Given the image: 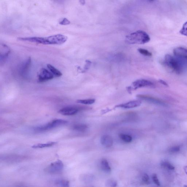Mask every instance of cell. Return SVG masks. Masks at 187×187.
<instances>
[{
    "instance_id": "26",
    "label": "cell",
    "mask_w": 187,
    "mask_h": 187,
    "mask_svg": "<svg viewBox=\"0 0 187 187\" xmlns=\"http://www.w3.org/2000/svg\"><path fill=\"white\" fill-rule=\"evenodd\" d=\"M161 166L167 168L168 169L170 170H173L175 169V167L173 165L168 162H163L162 163Z\"/></svg>"
},
{
    "instance_id": "11",
    "label": "cell",
    "mask_w": 187,
    "mask_h": 187,
    "mask_svg": "<svg viewBox=\"0 0 187 187\" xmlns=\"http://www.w3.org/2000/svg\"><path fill=\"white\" fill-rule=\"evenodd\" d=\"M138 98L141 100L145 101H146L151 103L155 104L160 105H161L165 106V104L160 100L153 97L147 96V95H138L137 96Z\"/></svg>"
},
{
    "instance_id": "14",
    "label": "cell",
    "mask_w": 187,
    "mask_h": 187,
    "mask_svg": "<svg viewBox=\"0 0 187 187\" xmlns=\"http://www.w3.org/2000/svg\"><path fill=\"white\" fill-rule=\"evenodd\" d=\"M101 166L103 170L106 173H110L111 172V168L106 159L105 158L102 159L101 161Z\"/></svg>"
},
{
    "instance_id": "3",
    "label": "cell",
    "mask_w": 187,
    "mask_h": 187,
    "mask_svg": "<svg viewBox=\"0 0 187 187\" xmlns=\"http://www.w3.org/2000/svg\"><path fill=\"white\" fill-rule=\"evenodd\" d=\"M164 63L166 66L177 74H181L182 68L180 64L174 57L169 54L166 55L164 59Z\"/></svg>"
},
{
    "instance_id": "19",
    "label": "cell",
    "mask_w": 187,
    "mask_h": 187,
    "mask_svg": "<svg viewBox=\"0 0 187 187\" xmlns=\"http://www.w3.org/2000/svg\"><path fill=\"white\" fill-rule=\"evenodd\" d=\"M74 130L78 131L79 132L85 131L88 128V127L86 125L84 124H78L74 125L73 127Z\"/></svg>"
},
{
    "instance_id": "1",
    "label": "cell",
    "mask_w": 187,
    "mask_h": 187,
    "mask_svg": "<svg viewBox=\"0 0 187 187\" xmlns=\"http://www.w3.org/2000/svg\"><path fill=\"white\" fill-rule=\"evenodd\" d=\"M18 40L43 45H61L66 42L68 37L61 34L46 37H29L18 38Z\"/></svg>"
},
{
    "instance_id": "31",
    "label": "cell",
    "mask_w": 187,
    "mask_h": 187,
    "mask_svg": "<svg viewBox=\"0 0 187 187\" xmlns=\"http://www.w3.org/2000/svg\"><path fill=\"white\" fill-rule=\"evenodd\" d=\"M80 3L82 5H84L85 4V0H79Z\"/></svg>"
},
{
    "instance_id": "8",
    "label": "cell",
    "mask_w": 187,
    "mask_h": 187,
    "mask_svg": "<svg viewBox=\"0 0 187 187\" xmlns=\"http://www.w3.org/2000/svg\"><path fill=\"white\" fill-rule=\"evenodd\" d=\"M141 101H133L126 103L119 104L116 106L115 108H121L123 109H131L139 107L141 105Z\"/></svg>"
},
{
    "instance_id": "18",
    "label": "cell",
    "mask_w": 187,
    "mask_h": 187,
    "mask_svg": "<svg viewBox=\"0 0 187 187\" xmlns=\"http://www.w3.org/2000/svg\"><path fill=\"white\" fill-rule=\"evenodd\" d=\"M31 58L30 57L29 58L27 61H26L25 63L22 65L21 70V73L22 74H23L25 73L28 70L30 65H31Z\"/></svg>"
},
{
    "instance_id": "6",
    "label": "cell",
    "mask_w": 187,
    "mask_h": 187,
    "mask_svg": "<svg viewBox=\"0 0 187 187\" xmlns=\"http://www.w3.org/2000/svg\"><path fill=\"white\" fill-rule=\"evenodd\" d=\"M64 164L61 161L58 160L52 163L46 168V172L50 173H55L60 172L63 169Z\"/></svg>"
},
{
    "instance_id": "16",
    "label": "cell",
    "mask_w": 187,
    "mask_h": 187,
    "mask_svg": "<svg viewBox=\"0 0 187 187\" xmlns=\"http://www.w3.org/2000/svg\"><path fill=\"white\" fill-rule=\"evenodd\" d=\"M57 144L56 142H50L49 143L44 144H38L37 145H33L32 146V148H44L49 147L55 145Z\"/></svg>"
},
{
    "instance_id": "24",
    "label": "cell",
    "mask_w": 187,
    "mask_h": 187,
    "mask_svg": "<svg viewBox=\"0 0 187 187\" xmlns=\"http://www.w3.org/2000/svg\"><path fill=\"white\" fill-rule=\"evenodd\" d=\"M179 33L181 35L187 37V21L183 25Z\"/></svg>"
},
{
    "instance_id": "10",
    "label": "cell",
    "mask_w": 187,
    "mask_h": 187,
    "mask_svg": "<svg viewBox=\"0 0 187 187\" xmlns=\"http://www.w3.org/2000/svg\"><path fill=\"white\" fill-rule=\"evenodd\" d=\"M10 50L6 45L3 44L1 47V63L4 62L10 54Z\"/></svg>"
},
{
    "instance_id": "25",
    "label": "cell",
    "mask_w": 187,
    "mask_h": 187,
    "mask_svg": "<svg viewBox=\"0 0 187 187\" xmlns=\"http://www.w3.org/2000/svg\"><path fill=\"white\" fill-rule=\"evenodd\" d=\"M142 180L144 183H145V184L148 185L150 184L149 177L147 174H144L142 175Z\"/></svg>"
},
{
    "instance_id": "22",
    "label": "cell",
    "mask_w": 187,
    "mask_h": 187,
    "mask_svg": "<svg viewBox=\"0 0 187 187\" xmlns=\"http://www.w3.org/2000/svg\"><path fill=\"white\" fill-rule=\"evenodd\" d=\"M117 185L116 181L112 179H108L105 183L106 186L107 187H115L117 186Z\"/></svg>"
},
{
    "instance_id": "20",
    "label": "cell",
    "mask_w": 187,
    "mask_h": 187,
    "mask_svg": "<svg viewBox=\"0 0 187 187\" xmlns=\"http://www.w3.org/2000/svg\"><path fill=\"white\" fill-rule=\"evenodd\" d=\"M95 100L93 99H86V100H79L76 101L78 103L84 105H91L95 102Z\"/></svg>"
},
{
    "instance_id": "2",
    "label": "cell",
    "mask_w": 187,
    "mask_h": 187,
    "mask_svg": "<svg viewBox=\"0 0 187 187\" xmlns=\"http://www.w3.org/2000/svg\"><path fill=\"white\" fill-rule=\"evenodd\" d=\"M150 40L149 35L145 32L138 31L130 34L126 37L125 42L130 44H144Z\"/></svg>"
},
{
    "instance_id": "5",
    "label": "cell",
    "mask_w": 187,
    "mask_h": 187,
    "mask_svg": "<svg viewBox=\"0 0 187 187\" xmlns=\"http://www.w3.org/2000/svg\"><path fill=\"white\" fill-rule=\"evenodd\" d=\"M132 89L136 90L142 87L154 88L156 85L152 82L145 79H139L136 80L132 83Z\"/></svg>"
},
{
    "instance_id": "28",
    "label": "cell",
    "mask_w": 187,
    "mask_h": 187,
    "mask_svg": "<svg viewBox=\"0 0 187 187\" xmlns=\"http://www.w3.org/2000/svg\"><path fill=\"white\" fill-rule=\"evenodd\" d=\"M152 179L153 182L157 185V186H160V181H159L158 177H157V175L156 174H153L152 175Z\"/></svg>"
},
{
    "instance_id": "33",
    "label": "cell",
    "mask_w": 187,
    "mask_h": 187,
    "mask_svg": "<svg viewBox=\"0 0 187 187\" xmlns=\"http://www.w3.org/2000/svg\"><path fill=\"white\" fill-rule=\"evenodd\" d=\"M149 1L150 2H153L155 1V0H149Z\"/></svg>"
},
{
    "instance_id": "27",
    "label": "cell",
    "mask_w": 187,
    "mask_h": 187,
    "mask_svg": "<svg viewBox=\"0 0 187 187\" xmlns=\"http://www.w3.org/2000/svg\"><path fill=\"white\" fill-rule=\"evenodd\" d=\"M70 20L67 19L66 18H63L59 20V23L60 25H69L70 24Z\"/></svg>"
},
{
    "instance_id": "17",
    "label": "cell",
    "mask_w": 187,
    "mask_h": 187,
    "mask_svg": "<svg viewBox=\"0 0 187 187\" xmlns=\"http://www.w3.org/2000/svg\"><path fill=\"white\" fill-rule=\"evenodd\" d=\"M119 138L125 143H130L132 141V138L128 134H119Z\"/></svg>"
},
{
    "instance_id": "13",
    "label": "cell",
    "mask_w": 187,
    "mask_h": 187,
    "mask_svg": "<svg viewBox=\"0 0 187 187\" xmlns=\"http://www.w3.org/2000/svg\"><path fill=\"white\" fill-rule=\"evenodd\" d=\"M101 143L105 147L109 148L113 145V139L111 136L106 134L101 138Z\"/></svg>"
},
{
    "instance_id": "32",
    "label": "cell",
    "mask_w": 187,
    "mask_h": 187,
    "mask_svg": "<svg viewBox=\"0 0 187 187\" xmlns=\"http://www.w3.org/2000/svg\"><path fill=\"white\" fill-rule=\"evenodd\" d=\"M184 170L186 174H187V166L184 167Z\"/></svg>"
},
{
    "instance_id": "7",
    "label": "cell",
    "mask_w": 187,
    "mask_h": 187,
    "mask_svg": "<svg viewBox=\"0 0 187 187\" xmlns=\"http://www.w3.org/2000/svg\"><path fill=\"white\" fill-rule=\"evenodd\" d=\"M54 77L53 74L45 68H42L40 71L38 75V80L40 82H46L53 79Z\"/></svg>"
},
{
    "instance_id": "15",
    "label": "cell",
    "mask_w": 187,
    "mask_h": 187,
    "mask_svg": "<svg viewBox=\"0 0 187 187\" xmlns=\"http://www.w3.org/2000/svg\"><path fill=\"white\" fill-rule=\"evenodd\" d=\"M47 67L50 72L53 74L55 77H60L62 75V74L61 73L60 71L58 70L57 69L52 66L51 64H48Z\"/></svg>"
},
{
    "instance_id": "12",
    "label": "cell",
    "mask_w": 187,
    "mask_h": 187,
    "mask_svg": "<svg viewBox=\"0 0 187 187\" xmlns=\"http://www.w3.org/2000/svg\"><path fill=\"white\" fill-rule=\"evenodd\" d=\"M173 53L176 57L187 60V49H186L181 47L176 48L173 50Z\"/></svg>"
},
{
    "instance_id": "4",
    "label": "cell",
    "mask_w": 187,
    "mask_h": 187,
    "mask_svg": "<svg viewBox=\"0 0 187 187\" xmlns=\"http://www.w3.org/2000/svg\"><path fill=\"white\" fill-rule=\"evenodd\" d=\"M68 121L64 119H53L47 124L36 127L35 130L37 131L42 132L51 130V129L56 128L67 124Z\"/></svg>"
},
{
    "instance_id": "30",
    "label": "cell",
    "mask_w": 187,
    "mask_h": 187,
    "mask_svg": "<svg viewBox=\"0 0 187 187\" xmlns=\"http://www.w3.org/2000/svg\"><path fill=\"white\" fill-rule=\"evenodd\" d=\"M159 82L161 84H162L163 85L165 86L168 87L169 85H168V84L166 83L165 81H164V80H163L162 79H160L159 80Z\"/></svg>"
},
{
    "instance_id": "29",
    "label": "cell",
    "mask_w": 187,
    "mask_h": 187,
    "mask_svg": "<svg viewBox=\"0 0 187 187\" xmlns=\"http://www.w3.org/2000/svg\"><path fill=\"white\" fill-rule=\"evenodd\" d=\"M180 147L179 146H175L172 147L169 149L170 152H178L180 150Z\"/></svg>"
},
{
    "instance_id": "23",
    "label": "cell",
    "mask_w": 187,
    "mask_h": 187,
    "mask_svg": "<svg viewBox=\"0 0 187 187\" xmlns=\"http://www.w3.org/2000/svg\"><path fill=\"white\" fill-rule=\"evenodd\" d=\"M138 50L140 53L144 56H146V57H150L152 56V54L146 50L139 48Z\"/></svg>"
},
{
    "instance_id": "21",
    "label": "cell",
    "mask_w": 187,
    "mask_h": 187,
    "mask_svg": "<svg viewBox=\"0 0 187 187\" xmlns=\"http://www.w3.org/2000/svg\"><path fill=\"white\" fill-rule=\"evenodd\" d=\"M55 184L59 186L66 187L69 186V181L62 179L57 180L56 181Z\"/></svg>"
},
{
    "instance_id": "9",
    "label": "cell",
    "mask_w": 187,
    "mask_h": 187,
    "mask_svg": "<svg viewBox=\"0 0 187 187\" xmlns=\"http://www.w3.org/2000/svg\"><path fill=\"white\" fill-rule=\"evenodd\" d=\"M79 109L77 107L69 106L62 108L59 111V113L64 116H72L78 113Z\"/></svg>"
}]
</instances>
